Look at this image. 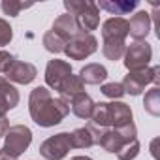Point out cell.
Here are the masks:
<instances>
[{
    "instance_id": "7a4b0ae2",
    "label": "cell",
    "mask_w": 160,
    "mask_h": 160,
    "mask_svg": "<svg viewBox=\"0 0 160 160\" xmlns=\"http://www.w3.org/2000/svg\"><path fill=\"white\" fill-rule=\"evenodd\" d=\"M92 126L96 128H121L124 124L132 122V109L122 104V102H102V104H94V111H92Z\"/></svg>"
},
{
    "instance_id": "4fadbf2b",
    "label": "cell",
    "mask_w": 160,
    "mask_h": 160,
    "mask_svg": "<svg viewBox=\"0 0 160 160\" xmlns=\"http://www.w3.org/2000/svg\"><path fill=\"white\" fill-rule=\"evenodd\" d=\"M36 68L30 64V62H23V60H15L12 64V68L8 70L6 77L10 81H15V83H21V85H27L30 83L32 79L36 77Z\"/></svg>"
},
{
    "instance_id": "ffe728a7",
    "label": "cell",
    "mask_w": 160,
    "mask_h": 160,
    "mask_svg": "<svg viewBox=\"0 0 160 160\" xmlns=\"http://www.w3.org/2000/svg\"><path fill=\"white\" fill-rule=\"evenodd\" d=\"M96 6H98V10H106L111 15H126V13L134 12L139 4L136 2V0H132V2L126 0V2H100Z\"/></svg>"
},
{
    "instance_id": "8992f818",
    "label": "cell",
    "mask_w": 160,
    "mask_h": 160,
    "mask_svg": "<svg viewBox=\"0 0 160 160\" xmlns=\"http://www.w3.org/2000/svg\"><path fill=\"white\" fill-rule=\"evenodd\" d=\"M160 68L158 66H152V68H145L141 72H130L126 77H124V81L121 83L124 92L132 94V96H138L145 91V87L149 83H158V79H160Z\"/></svg>"
},
{
    "instance_id": "277c9868",
    "label": "cell",
    "mask_w": 160,
    "mask_h": 160,
    "mask_svg": "<svg viewBox=\"0 0 160 160\" xmlns=\"http://www.w3.org/2000/svg\"><path fill=\"white\" fill-rule=\"evenodd\" d=\"M134 139H138L136 138V124L130 122V124H124L121 128H104V130H100L98 145L102 149H106L108 152L117 154L124 145H128Z\"/></svg>"
},
{
    "instance_id": "5b68a950",
    "label": "cell",
    "mask_w": 160,
    "mask_h": 160,
    "mask_svg": "<svg viewBox=\"0 0 160 160\" xmlns=\"http://www.w3.org/2000/svg\"><path fill=\"white\" fill-rule=\"evenodd\" d=\"M30 141H32V132L23 124H15L6 132V143L0 151L17 160V156L28 149Z\"/></svg>"
},
{
    "instance_id": "f1b7e54d",
    "label": "cell",
    "mask_w": 160,
    "mask_h": 160,
    "mask_svg": "<svg viewBox=\"0 0 160 160\" xmlns=\"http://www.w3.org/2000/svg\"><path fill=\"white\" fill-rule=\"evenodd\" d=\"M70 160H92V158H89V156H73Z\"/></svg>"
},
{
    "instance_id": "9c48e42d",
    "label": "cell",
    "mask_w": 160,
    "mask_h": 160,
    "mask_svg": "<svg viewBox=\"0 0 160 160\" xmlns=\"http://www.w3.org/2000/svg\"><path fill=\"white\" fill-rule=\"evenodd\" d=\"M72 149V139L68 132H60L57 136L47 138L42 145H40V154L47 160H62L68 151Z\"/></svg>"
},
{
    "instance_id": "603a6c76",
    "label": "cell",
    "mask_w": 160,
    "mask_h": 160,
    "mask_svg": "<svg viewBox=\"0 0 160 160\" xmlns=\"http://www.w3.org/2000/svg\"><path fill=\"white\" fill-rule=\"evenodd\" d=\"M43 45H45V49L51 51V53H60V51H64L66 42H64L58 34H55L53 30H49V32H45V36H43Z\"/></svg>"
},
{
    "instance_id": "44dd1931",
    "label": "cell",
    "mask_w": 160,
    "mask_h": 160,
    "mask_svg": "<svg viewBox=\"0 0 160 160\" xmlns=\"http://www.w3.org/2000/svg\"><path fill=\"white\" fill-rule=\"evenodd\" d=\"M143 106L151 115H160V89L152 87L151 91H147L145 98H143Z\"/></svg>"
},
{
    "instance_id": "f546056e",
    "label": "cell",
    "mask_w": 160,
    "mask_h": 160,
    "mask_svg": "<svg viewBox=\"0 0 160 160\" xmlns=\"http://www.w3.org/2000/svg\"><path fill=\"white\" fill-rule=\"evenodd\" d=\"M0 81H2V77H0Z\"/></svg>"
},
{
    "instance_id": "d4e9b609",
    "label": "cell",
    "mask_w": 160,
    "mask_h": 160,
    "mask_svg": "<svg viewBox=\"0 0 160 160\" xmlns=\"http://www.w3.org/2000/svg\"><path fill=\"white\" fill-rule=\"evenodd\" d=\"M102 92H104V96H108V98H113V100H117V98H122V96L126 94L121 83H106V85H102Z\"/></svg>"
},
{
    "instance_id": "6da1fadb",
    "label": "cell",
    "mask_w": 160,
    "mask_h": 160,
    "mask_svg": "<svg viewBox=\"0 0 160 160\" xmlns=\"http://www.w3.org/2000/svg\"><path fill=\"white\" fill-rule=\"evenodd\" d=\"M28 109L36 124L49 128V126L58 124L70 113V104L62 98H53L45 87H36L30 92Z\"/></svg>"
},
{
    "instance_id": "2e32d148",
    "label": "cell",
    "mask_w": 160,
    "mask_h": 160,
    "mask_svg": "<svg viewBox=\"0 0 160 160\" xmlns=\"http://www.w3.org/2000/svg\"><path fill=\"white\" fill-rule=\"evenodd\" d=\"M19 104V92L8 81H0V115H6L8 109H13Z\"/></svg>"
},
{
    "instance_id": "ba28073f",
    "label": "cell",
    "mask_w": 160,
    "mask_h": 160,
    "mask_svg": "<svg viewBox=\"0 0 160 160\" xmlns=\"http://www.w3.org/2000/svg\"><path fill=\"white\" fill-rule=\"evenodd\" d=\"M98 49V42L92 34H87V32H77L72 40L66 42V47H64V53L73 58V60H81L89 55H92L94 51Z\"/></svg>"
},
{
    "instance_id": "52a82bcc",
    "label": "cell",
    "mask_w": 160,
    "mask_h": 160,
    "mask_svg": "<svg viewBox=\"0 0 160 160\" xmlns=\"http://www.w3.org/2000/svg\"><path fill=\"white\" fill-rule=\"evenodd\" d=\"M124 66L130 72H141L149 68V60L152 57V49L147 42H134L130 47L124 49Z\"/></svg>"
},
{
    "instance_id": "7402d4cb",
    "label": "cell",
    "mask_w": 160,
    "mask_h": 160,
    "mask_svg": "<svg viewBox=\"0 0 160 160\" xmlns=\"http://www.w3.org/2000/svg\"><path fill=\"white\" fill-rule=\"evenodd\" d=\"M124 42H104L102 45V53L109 58V60H119L122 55H124Z\"/></svg>"
},
{
    "instance_id": "484cf974",
    "label": "cell",
    "mask_w": 160,
    "mask_h": 160,
    "mask_svg": "<svg viewBox=\"0 0 160 160\" xmlns=\"http://www.w3.org/2000/svg\"><path fill=\"white\" fill-rule=\"evenodd\" d=\"M30 6H32V4L13 2V0H6V2H2V10H4V13H6V15H12V17L19 15L21 10H27V8H30Z\"/></svg>"
},
{
    "instance_id": "ac0fdd59",
    "label": "cell",
    "mask_w": 160,
    "mask_h": 160,
    "mask_svg": "<svg viewBox=\"0 0 160 160\" xmlns=\"http://www.w3.org/2000/svg\"><path fill=\"white\" fill-rule=\"evenodd\" d=\"M79 79L89 85H98L108 79V70L102 64H87L81 72H79Z\"/></svg>"
},
{
    "instance_id": "d6986e66",
    "label": "cell",
    "mask_w": 160,
    "mask_h": 160,
    "mask_svg": "<svg viewBox=\"0 0 160 160\" xmlns=\"http://www.w3.org/2000/svg\"><path fill=\"white\" fill-rule=\"evenodd\" d=\"M58 92H60V98L70 104V100L73 96H77L79 92H83V81L79 79V75H70V77L64 79L62 85L58 87Z\"/></svg>"
},
{
    "instance_id": "8fae6325",
    "label": "cell",
    "mask_w": 160,
    "mask_h": 160,
    "mask_svg": "<svg viewBox=\"0 0 160 160\" xmlns=\"http://www.w3.org/2000/svg\"><path fill=\"white\" fill-rule=\"evenodd\" d=\"M104 42H124L128 36V21L122 17H111L102 25Z\"/></svg>"
},
{
    "instance_id": "30bf717a",
    "label": "cell",
    "mask_w": 160,
    "mask_h": 160,
    "mask_svg": "<svg viewBox=\"0 0 160 160\" xmlns=\"http://www.w3.org/2000/svg\"><path fill=\"white\" fill-rule=\"evenodd\" d=\"M70 75H72V66L68 62H64V60L55 58V60H49V64L45 68V83L51 89L58 91V87L62 85V81H64L66 77H70Z\"/></svg>"
},
{
    "instance_id": "e0dca14e",
    "label": "cell",
    "mask_w": 160,
    "mask_h": 160,
    "mask_svg": "<svg viewBox=\"0 0 160 160\" xmlns=\"http://www.w3.org/2000/svg\"><path fill=\"white\" fill-rule=\"evenodd\" d=\"M72 111L73 115H77L79 119H91L92 117V111H94V102L89 94L85 92H79L77 96H73L72 100Z\"/></svg>"
},
{
    "instance_id": "3957f363",
    "label": "cell",
    "mask_w": 160,
    "mask_h": 160,
    "mask_svg": "<svg viewBox=\"0 0 160 160\" xmlns=\"http://www.w3.org/2000/svg\"><path fill=\"white\" fill-rule=\"evenodd\" d=\"M64 8L70 12L77 23V28L81 32L91 34V30H96L100 25V15H98V6L94 2H75V0H66Z\"/></svg>"
},
{
    "instance_id": "9a60e30c",
    "label": "cell",
    "mask_w": 160,
    "mask_h": 160,
    "mask_svg": "<svg viewBox=\"0 0 160 160\" xmlns=\"http://www.w3.org/2000/svg\"><path fill=\"white\" fill-rule=\"evenodd\" d=\"M55 34H58L64 42H68V40H72L77 32H81L77 28V23H75V19L72 17V15H60L57 21H55V25H53V28H51Z\"/></svg>"
},
{
    "instance_id": "83f0119b",
    "label": "cell",
    "mask_w": 160,
    "mask_h": 160,
    "mask_svg": "<svg viewBox=\"0 0 160 160\" xmlns=\"http://www.w3.org/2000/svg\"><path fill=\"white\" fill-rule=\"evenodd\" d=\"M17 58L13 55H10L8 51H0V73H8V70L12 68V64L15 62Z\"/></svg>"
},
{
    "instance_id": "cb8c5ba5",
    "label": "cell",
    "mask_w": 160,
    "mask_h": 160,
    "mask_svg": "<svg viewBox=\"0 0 160 160\" xmlns=\"http://www.w3.org/2000/svg\"><path fill=\"white\" fill-rule=\"evenodd\" d=\"M138 152H139V141L134 139V141H130L128 145H124V147L117 152V158H119V160H134V158L138 156Z\"/></svg>"
},
{
    "instance_id": "7c38bea8",
    "label": "cell",
    "mask_w": 160,
    "mask_h": 160,
    "mask_svg": "<svg viewBox=\"0 0 160 160\" xmlns=\"http://www.w3.org/2000/svg\"><path fill=\"white\" fill-rule=\"evenodd\" d=\"M102 128H96L92 124L85 126V128H77L70 134L72 139V147L75 149H85V147H92L94 143H98V136H100Z\"/></svg>"
},
{
    "instance_id": "4316f807",
    "label": "cell",
    "mask_w": 160,
    "mask_h": 160,
    "mask_svg": "<svg viewBox=\"0 0 160 160\" xmlns=\"http://www.w3.org/2000/svg\"><path fill=\"white\" fill-rule=\"evenodd\" d=\"M12 38H13V32H12L10 23L4 21V19H0V47L8 45L12 42Z\"/></svg>"
},
{
    "instance_id": "5bb4252c",
    "label": "cell",
    "mask_w": 160,
    "mask_h": 160,
    "mask_svg": "<svg viewBox=\"0 0 160 160\" xmlns=\"http://www.w3.org/2000/svg\"><path fill=\"white\" fill-rule=\"evenodd\" d=\"M149 32H151V15L147 12H138L128 21V34L136 42H141V40H145V36Z\"/></svg>"
}]
</instances>
